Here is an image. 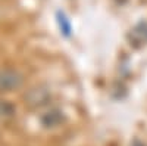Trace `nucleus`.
<instances>
[{
	"label": "nucleus",
	"instance_id": "f257e3e1",
	"mask_svg": "<svg viewBox=\"0 0 147 146\" xmlns=\"http://www.w3.org/2000/svg\"><path fill=\"white\" fill-rule=\"evenodd\" d=\"M24 81L21 72L12 68L0 69V92H10L18 89Z\"/></svg>",
	"mask_w": 147,
	"mask_h": 146
},
{
	"label": "nucleus",
	"instance_id": "f03ea898",
	"mask_svg": "<svg viewBox=\"0 0 147 146\" xmlns=\"http://www.w3.org/2000/svg\"><path fill=\"white\" fill-rule=\"evenodd\" d=\"M129 37H131V44L136 46V47H140V46L146 44V41H147V25L146 24L137 25L132 30Z\"/></svg>",
	"mask_w": 147,
	"mask_h": 146
},
{
	"label": "nucleus",
	"instance_id": "7ed1b4c3",
	"mask_svg": "<svg viewBox=\"0 0 147 146\" xmlns=\"http://www.w3.org/2000/svg\"><path fill=\"white\" fill-rule=\"evenodd\" d=\"M27 99H28V103H31V105H35V106L38 105V106H41V105H44L46 101L49 99V93H47L46 90H41V89H34V90H31V92L28 93Z\"/></svg>",
	"mask_w": 147,
	"mask_h": 146
},
{
	"label": "nucleus",
	"instance_id": "20e7f679",
	"mask_svg": "<svg viewBox=\"0 0 147 146\" xmlns=\"http://www.w3.org/2000/svg\"><path fill=\"white\" fill-rule=\"evenodd\" d=\"M15 112V108L12 103L6 101H0V118H9Z\"/></svg>",
	"mask_w": 147,
	"mask_h": 146
}]
</instances>
